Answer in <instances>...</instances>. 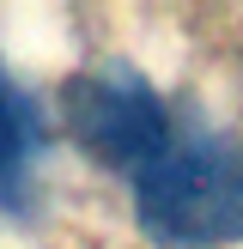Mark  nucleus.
Segmentation results:
<instances>
[{
  "mask_svg": "<svg viewBox=\"0 0 243 249\" xmlns=\"http://www.w3.org/2000/svg\"><path fill=\"white\" fill-rule=\"evenodd\" d=\"M134 219L164 249H225L243 243V140L201 134L170 140L134 177Z\"/></svg>",
  "mask_w": 243,
  "mask_h": 249,
  "instance_id": "1",
  "label": "nucleus"
},
{
  "mask_svg": "<svg viewBox=\"0 0 243 249\" xmlns=\"http://www.w3.org/2000/svg\"><path fill=\"white\" fill-rule=\"evenodd\" d=\"M61 122L67 134L109 170L140 177L158 152L170 146V116L158 104V91L128 67V61H104L85 67L61 85Z\"/></svg>",
  "mask_w": 243,
  "mask_h": 249,
  "instance_id": "2",
  "label": "nucleus"
},
{
  "mask_svg": "<svg viewBox=\"0 0 243 249\" xmlns=\"http://www.w3.org/2000/svg\"><path fill=\"white\" fill-rule=\"evenodd\" d=\"M31 158H36V104L0 73V201L12 213L31 207V195H24Z\"/></svg>",
  "mask_w": 243,
  "mask_h": 249,
  "instance_id": "3",
  "label": "nucleus"
}]
</instances>
